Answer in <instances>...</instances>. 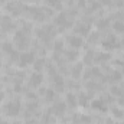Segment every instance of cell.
I'll list each match as a JSON object with an SVG mask.
<instances>
[{
	"instance_id": "21",
	"label": "cell",
	"mask_w": 124,
	"mask_h": 124,
	"mask_svg": "<svg viewBox=\"0 0 124 124\" xmlns=\"http://www.w3.org/2000/svg\"><path fill=\"white\" fill-rule=\"evenodd\" d=\"M46 3H48L49 6H54V7H59L61 0H46Z\"/></svg>"
},
{
	"instance_id": "25",
	"label": "cell",
	"mask_w": 124,
	"mask_h": 124,
	"mask_svg": "<svg viewBox=\"0 0 124 124\" xmlns=\"http://www.w3.org/2000/svg\"><path fill=\"white\" fill-rule=\"evenodd\" d=\"M42 66H43V59H39V61H36V63H35V68H36V71H39Z\"/></svg>"
},
{
	"instance_id": "28",
	"label": "cell",
	"mask_w": 124,
	"mask_h": 124,
	"mask_svg": "<svg viewBox=\"0 0 124 124\" xmlns=\"http://www.w3.org/2000/svg\"><path fill=\"white\" fill-rule=\"evenodd\" d=\"M62 48V42L61 40H56V43H55V51H61Z\"/></svg>"
},
{
	"instance_id": "15",
	"label": "cell",
	"mask_w": 124,
	"mask_h": 124,
	"mask_svg": "<svg viewBox=\"0 0 124 124\" xmlns=\"http://www.w3.org/2000/svg\"><path fill=\"white\" fill-rule=\"evenodd\" d=\"M66 101H68V104H69L71 107L77 105V97H75L74 94H68V95H66Z\"/></svg>"
},
{
	"instance_id": "26",
	"label": "cell",
	"mask_w": 124,
	"mask_h": 124,
	"mask_svg": "<svg viewBox=\"0 0 124 124\" xmlns=\"http://www.w3.org/2000/svg\"><path fill=\"white\" fill-rule=\"evenodd\" d=\"M113 113L116 117H123V111L121 110H117V108H113Z\"/></svg>"
},
{
	"instance_id": "22",
	"label": "cell",
	"mask_w": 124,
	"mask_h": 124,
	"mask_svg": "<svg viewBox=\"0 0 124 124\" xmlns=\"http://www.w3.org/2000/svg\"><path fill=\"white\" fill-rule=\"evenodd\" d=\"M97 26H98L100 29H105V26H108V20H107V19H104V20H100Z\"/></svg>"
},
{
	"instance_id": "10",
	"label": "cell",
	"mask_w": 124,
	"mask_h": 124,
	"mask_svg": "<svg viewBox=\"0 0 124 124\" xmlns=\"http://www.w3.org/2000/svg\"><path fill=\"white\" fill-rule=\"evenodd\" d=\"M52 79H54V84H55V87H56V90H63V79H62L61 75H54L52 77Z\"/></svg>"
},
{
	"instance_id": "13",
	"label": "cell",
	"mask_w": 124,
	"mask_h": 124,
	"mask_svg": "<svg viewBox=\"0 0 124 124\" xmlns=\"http://www.w3.org/2000/svg\"><path fill=\"white\" fill-rule=\"evenodd\" d=\"M81 74H82V65L78 63V65H75V66L72 68V77H74V78H78Z\"/></svg>"
},
{
	"instance_id": "20",
	"label": "cell",
	"mask_w": 124,
	"mask_h": 124,
	"mask_svg": "<svg viewBox=\"0 0 124 124\" xmlns=\"http://www.w3.org/2000/svg\"><path fill=\"white\" fill-rule=\"evenodd\" d=\"M79 102H81V105H87L88 104V98H87L85 94H81L79 95Z\"/></svg>"
},
{
	"instance_id": "30",
	"label": "cell",
	"mask_w": 124,
	"mask_h": 124,
	"mask_svg": "<svg viewBox=\"0 0 124 124\" xmlns=\"http://www.w3.org/2000/svg\"><path fill=\"white\" fill-rule=\"evenodd\" d=\"M0 124H9L7 121H4V120H0Z\"/></svg>"
},
{
	"instance_id": "12",
	"label": "cell",
	"mask_w": 124,
	"mask_h": 124,
	"mask_svg": "<svg viewBox=\"0 0 124 124\" xmlns=\"http://www.w3.org/2000/svg\"><path fill=\"white\" fill-rule=\"evenodd\" d=\"M1 26H3L4 31H9V29L12 28V20H10L9 16H4V17L1 19Z\"/></svg>"
},
{
	"instance_id": "27",
	"label": "cell",
	"mask_w": 124,
	"mask_h": 124,
	"mask_svg": "<svg viewBox=\"0 0 124 124\" xmlns=\"http://www.w3.org/2000/svg\"><path fill=\"white\" fill-rule=\"evenodd\" d=\"M121 78V74H118V72H114L113 75H111V79H114V81H117V79H120Z\"/></svg>"
},
{
	"instance_id": "3",
	"label": "cell",
	"mask_w": 124,
	"mask_h": 124,
	"mask_svg": "<svg viewBox=\"0 0 124 124\" xmlns=\"http://www.w3.org/2000/svg\"><path fill=\"white\" fill-rule=\"evenodd\" d=\"M19 62L22 66H26L32 62H35V54L33 52H23L20 56H19Z\"/></svg>"
},
{
	"instance_id": "11",
	"label": "cell",
	"mask_w": 124,
	"mask_h": 124,
	"mask_svg": "<svg viewBox=\"0 0 124 124\" xmlns=\"http://www.w3.org/2000/svg\"><path fill=\"white\" fill-rule=\"evenodd\" d=\"M7 10L13 12L15 15H19V13H20V10H22V6H20V4H17V3H9V4H7Z\"/></svg>"
},
{
	"instance_id": "2",
	"label": "cell",
	"mask_w": 124,
	"mask_h": 124,
	"mask_svg": "<svg viewBox=\"0 0 124 124\" xmlns=\"http://www.w3.org/2000/svg\"><path fill=\"white\" fill-rule=\"evenodd\" d=\"M15 42H16V45H17L19 49L28 48V45H29V38H28L26 32H23V31L16 32V33H15Z\"/></svg>"
},
{
	"instance_id": "14",
	"label": "cell",
	"mask_w": 124,
	"mask_h": 124,
	"mask_svg": "<svg viewBox=\"0 0 124 124\" xmlns=\"http://www.w3.org/2000/svg\"><path fill=\"white\" fill-rule=\"evenodd\" d=\"M77 33H79V35H87L88 32H90V28H88V25H79L77 29H75Z\"/></svg>"
},
{
	"instance_id": "7",
	"label": "cell",
	"mask_w": 124,
	"mask_h": 124,
	"mask_svg": "<svg viewBox=\"0 0 124 124\" xmlns=\"http://www.w3.org/2000/svg\"><path fill=\"white\" fill-rule=\"evenodd\" d=\"M52 114H55V116H62L63 113H65V104L63 102H56L54 107H52Z\"/></svg>"
},
{
	"instance_id": "4",
	"label": "cell",
	"mask_w": 124,
	"mask_h": 124,
	"mask_svg": "<svg viewBox=\"0 0 124 124\" xmlns=\"http://www.w3.org/2000/svg\"><path fill=\"white\" fill-rule=\"evenodd\" d=\"M42 81H43V77H42V74H38V72H35V74H32L29 84H31L32 87H39V85L42 84Z\"/></svg>"
},
{
	"instance_id": "23",
	"label": "cell",
	"mask_w": 124,
	"mask_h": 124,
	"mask_svg": "<svg viewBox=\"0 0 124 124\" xmlns=\"http://www.w3.org/2000/svg\"><path fill=\"white\" fill-rule=\"evenodd\" d=\"M66 56H68V59H77V56H78V54L77 52H74V51H71V52H66Z\"/></svg>"
},
{
	"instance_id": "17",
	"label": "cell",
	"mask_w": 124,
	"mask_h": 124,
	"mask_svg": "<svg viewBox=\"0 0 124 124\" xmlns=\"http://www.w3.org/2000/svg\"><path fill=\"white\" fill-rule=\"evenodd\" d=\"M114 29H116V32L123 33L124 32V23L123 22H116V23H114Z\"/></svg>"
},
{
	"instance_id": "29",
	"label": "cell",
	"mask_w": 124,
	"mask_h": 124,
	"mask_svg": "<svg viewBox=\"0 0 124 124\" xmlns=\"http://www.w3.org/2000/svg\"><path fill=\"white\" fill-rule=\"evenodd\" d=\"M102 3H104V4H110V3H111V0H102Z\"/></svg>"
},
{
	"instance_id": "16",
	"label": "cell",
	"mask_w": 124,
	"mask_h": 124,
	"mask_svg": "<svg viewBox=\"0 0 124 124\" xmlns=\"http://www.w3.org/2000/svg\"><path fill=\"white\" fill-rule=\"evenodd\" d=\"M1 48H3V51L7 52V54H12V52H13V46H12L9 42H4V43L1 45Z\"/></svg>"
},
{
	"instance_id": "19",
	"label": "cell",
	"mask_w": 124,
	"mask_h": 124,
	"mask_svg": "<svg viewBox=\"0 0 124 124\" xmlns=\"http://www.w3.org/2000/svg\"><path fill=\"white\" fill-rule=\"evenodd\" d=\"M93 58H94V52L90 51V52L87 54V56L84 58V62H85V63H91V62H93Z\"/></svg>"
},
{
	"instance_id": "9",
	"label": "cell",
	"mask_w": 124,
	"mask_h": 124,
	"mask_svg": "<svg viewBox=\"0 0 124 124\" xmlns=\"http://www.w3.org/2000/svg\"><path fill=\"white\" fill-rule=\"evenodd\" d=\"M93 108L94 110H98V111H107V105L102 100H97L93 102Z\"/></svg>"
},
{
	"instance_id": "24",
	"label": "cell",
	"mask_w": 124,
	"mask_h": 124,
	"mask_svg": "<svg viewBox=\"0 0 124 124\" xmlns=\"http://www.w3.org/2000/svg\"><path fill=\"white\" fill-rule=\"evenodd\" d=\"M54 98H55V93L51 91V90H48V91H46V100H48V101H52Z\"/></svg>"
},
{
	"instance_id": "5",
	"label": "cell",
	"mask_w": 124,
	"mask_h": 124,
	"mask_svg": "<svg viewBox=\"0 0 124 124\" xmlns=\"http://www.w3.org/2000/svg\"><path fill=\"white\" fill-rule=\"evenodd\" d=\"M55 23H56V25H59L62 29H65V28H69V26H71V22H68V20H66V16H65V15H59V16L55 19Z\"/></svg>"
},
{
	"instance_id": "18",
	"label": "cell",
	"mask_w": 124,
	"mask_h": 124,
	"mask_svg": "<svg viewBox=\"0 0 124 124\" xmlns=\"http://www.w3.org/2000/svg\"><path fill=\"white\" fill-rule=\"evenodd\" d=\"M108 58H110V55H108V54H100L98 56H95V61H97V62H101V61L108 59Z\"/></svg>"
},
{
	"instance_id": "1",
	"label": "cell",
	"mask_w": 124,
	"mask_h": 124,
	"mask_svg": "<svg viewBox=\"0 0 124 124\" xmlns=\"http://www.w3.org/2000/svg\"><path fill=\"white\" fill-rule=\"evenodd\" d=\"M3 110H4V114H6V116H9V117H16V116L19 114V111H20V102H19V101H9V102L4 104Z\"/></svg>"
},
{
	"instance_id": "6",
	"label": "cell",
	"mask_w": 124,
	"mask_h": 124,
	"mask_svg": "<svg viewBox=\"0 0 124 124\" xmlns=\"http://www.w3.org/2000/svg\"><path fill=\"white\" fill-rule=\"evenodd\" d=\"M68 43L72 48H81L82 46V39L79 36H69L68 38Z\"/></svg>"
},
{
	"instance_id": "8",
	"label": "cell",
	"mask_w": 124,
	"mask_h": 124,
	"mask_svg": "<svg viewBox=\"0 0 124 124\" xmlns=\"http://www.w3.org/2000/svg\"><path fill=\"white\" fill-rule=\"evenodd\" d=\"M102 45H104V48H108V49H113V48H117V46H118V43H117V40H116L114 36L107 38V40H105Z\"/></svg>"
}]
</instances>
